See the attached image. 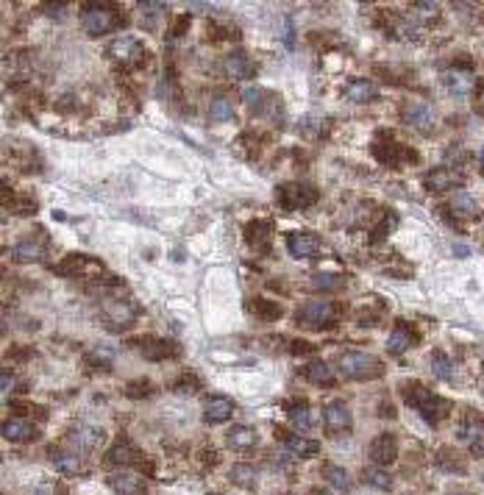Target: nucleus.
Here are the masks:
<instances>
[{
    "label": "nucleus",
    "instance_id": "nucleus-1",
    "mask_svg": "<svg viewBox=\"0 0 484 495\" xmlns=\"http://www.w3.org/2000/svg\"><path fill=\"white\" fill-rule=\"evenodd\" d=\"M404 398H407V403L412 409H418L420 418L429 420V423H440L451 412V401L448 398H440L434 396V393H429L423 384H407L404 387Z\"/></svg>",
    "mask_w": 484,
    "mask_h": 495
},
{
    "label": "nucleus",
    "instance_id": "nucleus-2",
    "mask_svg": "<svg viewBox=\"0 0 484 495\" xmlns=\"http://www.w3.org/2000/svg\"><path fill=\"white\" fill-rule=\"evenodd\" d=\"M340 373L351 381H370V379H379L384 373V364L379 362L373 354H365V351H348L343 354L340 359Z\"/></svg>",
    "mask_w": 484,
    "mask_h": 495
},
{
    "label": "nucleus",
    "instance_id": "nucleus-3",
    "mask_svg": "<svg viewBox=\"0 0 484 495\" xmlns=\"http://www.w3.org/2000/svg\"><path fill=\"white\" fill-rule=\"evenodd\" d=\"M81 23H84V28H87L90 36H103V33H112L114 28H120L123 17H120L117 9H109V6H103V3H92V6L81 14Z\"/></svg>",
    "mask_w": 484,
    "mask_h": 495
},
{
    "label": "nucleus",
    "instance_id": "nucleus-4",
    "mask_svg": "<svg viewBox=\"0 0 484 495\" xmlns=\"http://www.w3.org/2000/svg\"><path fill=\"white\" fill-rule=\"evenodd\" d=\"M109 56L126 70H134L145 62V45L136 36H120L109 45Z\"/></svg>",
    "mask_w": 484,
    "mask_h": 495
},
{
    "label": "nucleus",
    "instance_id": "nucleus-5",
    "mask_svg": "<svg viewBox=\"0 0 484 495\" xmlns=\"http://www.w3.org/2000/svg\"><path fill=\"white\" fill-rule=\"evenodd\" d=\"M401 117H404V123H407L409 129H415V131H420V134H431L434 131V126H437L434 109H431L429 103H423V100H409V103L404 106Z\"/></svg>",
    "mask_w": 484,
    "mask_h": 495
},
{
    "label": "nucleus",
    "instance_id": "nucleus-6",
    "mask_svg": "<svg viewBox=\"0 0 484 495\" xmlns=\"http://www.w3.org/2000/svg\"><path fill=\"white\" fill-rule=\"evenodd\" d=\"M334 317H337V306L331 300H312V303L301 306V312H298V323L312 326V329H323V326L334 323Z\"/></svg>",
    "mask_w": 484,
    "mask_h": 495
},
{
    "label": "nucleus",
    "instance_id": "nucleus-7",
    "mask_svg": "<svg viewBox=\"0 0 484 495\" xmlns=\"http://www.w3.org/2000/svg\"><path fill=\"white\" fill-rule=\"evenodd\" d=\"M462 181H465V173L456 167H434L423 175V187L431 192H446L451 187H459Z\"/></svg>",
    "mask_w": 484,
    "mask_h": 495
},
{
    "label": "nucleus",
    "instance_id": "nucleus-8",
    "mask_svg": "<svg viewBox=\"0 0 484 495\" xmlns=\"http://www.w3.org/2000/svg\"><path fill=\"white\" fill-rule=\"evenodd\" d=\"M279 200L284 203V209H306L318 203V190L309 184H284L279 190Z\"/></svg>",
    "mask_w": 484,
    "mask_h": 495
},
{
    "label": "nucleus",
    "instance_id": "nucleus-9",
    "mask_svg": "<svg viewBox=\"0 0 484 495\" xmlns=\"http://www.w3.org/2000/svg\"><path fill=\"white\" fill-rule=\"evenodd\" d=\"M323 420H326V429L331 434H348L354 426V418H351V409L343 403V401H331L326 409H323Z\"/></svg>",
    "mask_w": 484,
    "mask_h": 495
},
{
    "label": "nucleus",
    "instance_id": "nucleus-10",
    "mask_svg": "<svg viewBox=\"0 0 484 495\" xmlns=\"http://www.w3.org/2000/svg\"><path fill=\"white\" fill-rule=\"evenodd\" d=\"M395 457H398V440H395V434H379L373 442H370V459L373 464H379V467H384V464L395 462Z\"/></svg>",
    "mask_w": 484,
    "mask_h": 495
},
{
    "label": "nucleus",
    "instance_id": "nucleus-11",
    "mask_svg": "<svg viewBox=\"0 0 484 495\" xmlns=\"http://www.w3.org/2000/svg\"><path fill=\"white\" fill-rule=\"evenodd\" d=\"M234 415V401L226 396H209L203 401V420L206 423H226Z\"/></svg>",
    "mask_w": 484,
    "mask_h": 495
},
{
    "label": "nucleus",
    "instance_id": "nucleus-12",
    "mask_svg": "<svg viewBox=\"0 0 484 495\" xmlns=\"http://www.w3.org/2000/svg\"><path fill=\"white\" fill-rule=\"evenodd\" d=\"M443 84H446V89L456 95V98H465L468 92H473V87H476V78H473V72L470 70H448L446 75H443Z\"/></svg>",
    "mask_w": 484,
    "mask_h": 495
},
{
    "label": "nucleus",
    "instance_id": "nucleus-13",
    "mask_svg": "<svg viewBox=\"0 0 484 495\" xmlns=\"http://www.w3.org/2000/svg\"><path fill=\"white\" fill-rule=\"evenodd\" d=\"M228 78H237V81H245V78H254L257 75V65L254 59H248L245 53H228L226 62H223Z\"/></svg>",
    "mask_w": 484,
    "mask_h": 495
},
{
    "label": "nucleus",
    "instance_id": "nucleus-14",
    "mask_svg": "<svg viewBox=\"0 0 484 495\" xmlns=\"http://www.w3.org/2000/svg\"><path fill=\"white\" fill-rule=\"evenodd\" d=\"M106 462L109 464H139L142 462V454H139V448L129 442V440H120V442H114L112 448H109V454H106Z\"/></svg>",
    "mask_w": 484,
    "mask_h": 495
},
{
    "label": "nucleus",
    "instance_id": "nucleus-15",
    "mask_svg": "<svg viewBox=\"0 0 484 495\" xmlns=\"http://www.w3.org/2000/svg\"><path fill=\"white\" fill-rule=\"evenodd\" d=\"M287 248L295 259H309L318 254V236L306 232H295L287 236Z\"/></svg>",
    "mask_w": 484,
    "mask_h": 495
},
{
    "label": "nucleus",
    "instance_id": "nucleus-16",
    "mask_svg": "<svg viewBox=\"0 0 484 495\" xmlns=\"http://www.w3.org/2000/svg\"><path fill=\"white\" fill-rule=\"evenodd\" d=\"M109 487L117 495H145V482L136 473H112Z\"/></svg>",
    "mask_w": 484,
    "mask_h": 495
},
{
    "label": "nucleus",
    "instance_id": "nucleus-17",
    "mask_svg": "<svg viewBox=\"0 0 484 495\" xmlns=\"http://www.w3.org/2000/svg\"><path fill=\"white\" fill-rule=\"evenodd\" d=\"M448 212L459 220H476L479 217V200L473 198L470 192H456L448 203Z\"/></svg>",
    "mask_w": 484,
    "mask_h": 495
},
{
    "label": "nucleus",
    "instance_id": "nucleus-18",
    "mask_svg": "<svg viewBox=\"0 0 484 495\" xmlns=\"http://www.w3.org/2000/svg\"><path fill=\"white\" fill-rule=\"evenodd\" d=\"M142 357L151 359V362H161V359H170L173 354H178V345L173 339H142Z\"/></svg>",
    "mask_w": 484,
    "mask_h": 495
},
{
    "label": "nucleus",
    "instance_id": "nucleus-19",
    "mask_svg": "<svg viewBox=\"0 0 484 495\" xmlns=\"http://www.w3.org/2000/svg\"><path fill=\"white\" fill-rule=\"evenodd\" d=\"M33 434H36V429L26 418H9L3 423V437L9 442H28V440H33Z\"/></svg>",
    "mask_w": 484,
    "mask_h": 495
},
{
    "label": "nucleus",
    "instance_id": "nucleus-20",
    "mask_svg": "<svg viewBox=\"0 0 484 495\" xmlns=\"http://www.w3.org/2000/svg\"><path fill=\"white\" fill-rule=\"evenodd\" d=\"M226 445L231 451H251L257 445V431L251 426H234L226 434Z\"/></svg>",
    "mask_w": 484,
    "mask_h": 495
},
{
    "label": "nucleus",
    "instance_id": "nucleus-21",
    "mask_svg": "<svg viewBox=\"0 0 484 495\" xmlns=\"http://www.w3.org/2000/svg\"><path fill=\"white\" fill-rule=\"evenodd\" d=\"M415 342H418V334L409 329L407 323H401V326H395L392 334H389L387 348H389V354H404V351H409Z\"/></svg>",
    "mask_w": 484,
    "mask_h": 495
},
{
    "label": "nucleus",
    "instance_id": "nucleus-22",
    "mask_svg": "<svg viewBox=\"0 0 484 495\" xmlns=\"http://www.w3.org/2000/svg\"><path fill=\"white\" fill-rule=\"evenodd\" d=\"M103 440H106V434H103L100 426H81V429L72 434V442L81 451H97L103 445Z\"/></svg>",
    "mask_w": 484,
    "mask_h": 495
},
{
    "label": "nucleus",
    "instance_id": "nucleus-23",
    "mask_svg": "<svg viewBox=\"0 0 484 495\" xmlns=\"http://www.w3.org/2000/svg\"><path fill=\"white\" fill-rule=\"evenodd\" d=\"M287 451H290L292 457H298V459H312V457L321 454V442L312 440V437L298 434V437H290V440H287Z\"/></svg>",
    "mask_w": 484,
    "mask_h": 495
},
{
    "label": "nucleus",
    "instance_id": "nucleus-24",
    "mask_svg": "<svg viewBox=\"0 0 484 495\" xmlns=\"http://www.w3.org/2000/svg\"><path fill=\"white\" fill-rule=\"evenodd\" d=\"M376 84L373 81H367V78H356L351 81L348 87H345V98L351 100V103H370V100L376 98Z\"/></svg>",
    "mask_w": 484,
    "mask_h": 495
},
{
    "label": "nucleus",
    "instance_id": "nucleus-25",
    "mask_svg": "<svg viewBox=\"0 0 484 495\" xmlns=\"http://www.w3.org/2000/svg\"><path fill=\"white\" fill-rule=\"evenodd\" d=\"M11 256H14L17 262L31 264V262H39V259L45 256V248H42L36 239H23V242H17V245H14Z\"/></svg>",
    "mask_w": 484,
    "mask_h": 495
},
{
    "label": "nucleus",
    "instance_id": "nucleus-26",
    "mask_svg": "<svg viewBox=\"0 0 484 495\" xmlns=\"http://www.w3.org/2000/svg\"><path fill=\"white\" fill-rule=\"evenodd\" d=\"M456 437H459V442H465V445H476L484 437V420H479L476 415H470L465 423H459Z\"/></svg>",
    "mask_w": 484,
    "mask_h": 495
},
{
    "label": "nucleus",
    "instance_id": "nucleus-27",
    "mask_svg": "<svg viewBox=\"0 0 484 495\" xmlns=\"http://www.w3.org/2000/svg\"><path fill=\"white\" fill-rule=\"evenodd\" d=\"M53 464L62 476H78L84 470V462L78 459V454H70V451H53Z\"/></svg>",
    "mask_w": 484,
    "mask_h": 495
},
{
    "label": "nucleus",
    "instance_id": "nucleus-28",
    "mask_svg": "<svg viewBox=\"0 0 484 495\" xmlns=\"http://www.w3.org/2000/svg\"><path fill=\"white\" fill-rule=\"evenodd\" d=\"M334 376H337V370H334V364L328 362H312L306 367V381H312L318 387H328L334 381Z\"/></svg>",
    "mask_w": 484,
    "mask_h": 495
},
{
    "label": "nucleus",
    "instance_id": "nucleus-29",
    "mask_svg": "<svg viewBox=\"0 0 484 495\" xmlns=\"http://www.w3.org/2000/svg\"><path fill=\"white\" fill-rule=\"evenodd\" d=\"M323 476H326V482H328L334 490H340V493L351 490V473H348L345 467H340V464H326V467H323Z\"/></svg>",
    "mask_w": 484,
    "mask_h": 495
},
{
    "label": "nucleus",
    "instance_id": "nucleus-30",
    "mask_svg": "<svg viewBox=\"0 0 484 495\" xmlns=\"http://www.w3.org/2000/svg\"><path fill=\"white\" fill-rule=\"evenodd\" d=\"M209 120L215 123H231L234 120V103L226 98V95H217L209 106Z\"/></svg>",
    "mask_w": 484,
    "mask_h": 495
},
{
    "label": "nucleus",
    "instance_id": "nucleus-31",
    "mask_svg": "<svg viewBox=\"0 0 484 495\" xmlns=\"http://www.w3.org/2000/svg\"><path fill=\"white\" fill-rule=\"evenodd\" d=\"M290 423L298 431L315 429V423H318V418H315V409H309V406H295V409H290Z\"/></svg>",
    "mask_w": 484,
    "mask_h": 495
},
{
    "label": "nucleus",
    "instance_id": "nucleus-32",
    "mask_svg": "<svg viewBox=\"0 0 484 495\" xmlns=\"http://www.w3.org/2000/svg\"><path fill=\"white\" fill-rule=\"evenodd\" d=\"M245 103H248L257 114H267L270 106L276 103V98H273L270 92H264V89H248V92H245Z\"/></svg>",
    "mask_w": 484,
    "mask_h": 495
},
{
    "label": "nucleus",
    "instance_id": "nucleus-33",
    "mask_svg": "<svg viewBox=\"0 0 484 495\" xmlns=\"http://www.w3.org/2000/svg\"><path fill=\"white\" fill-rule=\"evenodd\" d=\"M248 242L254 245V248H262V245H267L270 242V223H262V220H254L251 226H248Z\"/></svg>",
    "mask_w": 484,
    "mask_h": 495
},
{
    "label": "nucleus",
    "instance_id": "nucleus-34",
    "mask_svg": "<svg viewBox=\"0 0 484 495\" xmlns=\"http://www.w3.org/2000/svg\"><path fill=\"white\" fill-rule=\"evenodd\" d=\"M231 482L240 487H254L257 484V470L251 464H234L231 467Z\"/></svg>",
    "mask_w": 484,
    "mask_h": 495
},
{
    "label": "nucleus",
    "instance_id": "nucleus-35",
    "mask_svg": "<svg viewBox=\"0 0 484 495\" xmlns=\"http://www.w3.org/2000/svg\"><path fill=\"white\" fill-rule=\"evenodd\" d=\"M87 264H95V262H90L87 256H67L62 264H56V273H65V276H84Z\"/></svg>",
    "mask_w": 484,
    "mask_h": 495
},
{
    "label": "nucleus",
    "instance_id": "nucleus-36",
    "mask_svg": "<svg viewBox=\"0 0 484 495\" xmlns=\"http://www.w3.org/2000/svg\"><path fill=\"white\" fill-rule=\"evenodd\" d=\"M365 482L379 487V490H392V476L387 470H382V467H367L365 470Z\"/></svg>",
    "mask_w": 484,
    "mask_h": 495
},
{
    "label": "nucleus",
    "instance_id": "nucleus-37",
    "mask_svg": "<svg viewBox=\"0 0 484 495\" xmlns=\"http://www.w3.org/2000/svg\"><path fill=\"white\" fill-rule=\"evenodd\" d=\"M431 370H434V376L443 379V381H451L453 379V364L446 354H434V357H431Z\"/></svg>",
    "mask_w": 484,
    "mask_h": 495
},
{
    "label": "nucleus",
    "instance_id": "nucleus-38",
    "mask_svg": "<svg viewBox=\"0 0 484 495\" xmlns=\"http://www.w3.org/2000/svg\"><path fill=\"white\" fill-rule=\"evenodd\" d=\"M345 281H343V276L340 273H318L315 278H312V287L315 290H340Z\"/></svg>",
    "mask_w": 484,
    "mask_h": 495
},
{
    "label": "nucleus",
    "instance_id": "nucleus-39",
    "mask_svg": "<svg viewBox=\"0 0 484 495\" xmlns=\"http://www.w3.org/2000/svg\"><path fill=\"white\" fill-rule=\"evenodd\" d=\"M437 464H440V467H446V470H451V473H462V470H465V462H462V459H456V454H453L451 448H443V451H440Z\"/></svg>",
    "mask_w": 484,
    "mask_h": 495
},
{
    "label": "nucleus",
    "instance_id": "nucleus-40",
    "mask_svg": "<svg viewBox=\"0 0 484 495\" xmlns=\"http://www.w3.org/2000/svg\"><path fill=\"white\" fill-rule=\"evenodd\" d=\"M87 359H90L92 364H97V367H109V364L114 362V351H112V348L97 345V348H92V351L87 354Z\"/></svg>",
    "mask_w": 484,
    "mask_h": 495
},
{
    "label": "nucleus",
    "instance_id": "nucleus-41",
    "mask_svg": "<svg viewBox=\"0 0 484 495\" xmlns=\"http://www.w3.org/2000/svg\"><path fill=\"white\" fill-rule=\"evenodd\" d=\"M151 390H154V384H151V381H134V384H129L126 396H131V398H145V396H151Z\"/></svg>",
    "mask_w": 484,
    "mask_h": 495
},
{
    "label": "nucleus",
    "instance_id": "nucleus-42",
    "mask_svg": "<svg viewBox=\"0 0 484 495\" xmlns=\"http://www.w3.org/2000/svg\"><path fill=\"white\" fill-rule=\"evenodd\" d=\"M257 312L262 315V320H276L281 309L276 303H270V300H262V303H257Z\"/></svg>",
    "mask_w": 484,
    "mask_h": 495
},
{
    "label": "nucleus",
    "instance_id": "nucleus-43",
    "mask_svg": "<svg viewBox=\"0 0 484 495\" xmlns=\"http://www.w3.org/2000/svg\"><path fill=\"white\" fill-rule=\"evenodd\" d=\"M415 14H418V17H426V20H431V17L440 14V3H415Z\"/></svg>",
    "mask_w": 484,
    "mask_h": 495
},
{
    "label": "nucleus",
    "instance_id": "nucleus-44",
    "mask_svg": "<svg viewBox=\"0 0 484 495\" xmlns=\"http://www.w3.org/2000/svg\"><path fill=\"white\" fill-rule=\"evenodd\" d=\"M198 384H200V381H198V376L187 373L184 379H178V381H176V390H181V393H195V390H198Z\"/></svg>",
    "mask_w": 484,
    "mask_h": 495
},
{
    "label": "nucleus",
    "instance_id": "nucleus-45",
    "mask_svg": "<svg viewBox=\"0 0 484 495\" xmlns=\"http://www.w3.org/2000/svg\"><path fill=\"white\" fill-rule=\"evenodd\" d=\"M14 381H17V376H14V370H9V367H6V370L0 373V390H3V393H9V390L14 387Z\"/></svg>",
    "mask_w": 484,
    "mask_h": 495
},
{
    "label": "nucleus",
    "instance_id": "nucleus-46",
    "mask_svg": "<svg viewBox=\"0 0 484 495\" xmlns=\"http://www.w3.org/2000/svg\"><path fill=\"white\" fill-rule=\"evenodd\" d=\"M31 495H53V487H50V484H42V487H36Z\"/></svg>",
    "mask_w": 484,
    "mask_h": 495
},
{
    "label": "nucleus",
    "instance_id": "nucleus-47",
    "mask_svg": "<svg viewBox=\"0 0 484 495\" xmlns=\"http://www.w3.org/2000/svg\"><path fill=\"white\" fill-rule=\"evenodd\" d=\"M45 9H48L50 14H65V6H53V3H48Z\"/></svg>",
    "mask_w": 484,
    "mask_h": 495
},
{
    "label": "nucleus",
    "instance_id": "nucleus-48",
    "mask_svg": "<svg viewBox=\"0 0 484 495\" xmlns=\"http://www.w3.org/2000/svg\"><path fill=\"white\" fill-rule=\"evenodd\" d=\"M309 495H331V493H326V490H312Z\"/></svg>",
    "mask_w": 484,
    "mask_h": 495
}]
</instances>
